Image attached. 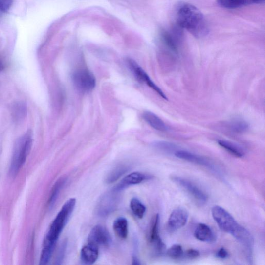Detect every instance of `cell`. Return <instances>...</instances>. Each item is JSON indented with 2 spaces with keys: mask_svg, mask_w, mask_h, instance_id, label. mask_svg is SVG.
<instances>
[{
  "mask_svg": "<svg viewBox=\"0 0 265 265\" xmlns=\"http://www.w3.org/2000/svg\"><path fill=\"white\" fill-rule=\"evenodd\" d=\"M265 0H218L219 5L228 9H235L253 4H262Z\"/></svg>",
  "mask_w": 265,
  "mask_h": 265,
  "instance_id": "cell-16",
  "label": "cell"
},
{
  "mask_svg": "<svg viewBox=\"0 0 265 265\" xmlns=\"http://www.w3.org/2000/svg\"><path fill=\"white\" fill-rule=\"evenodd\" d=\"M13 5V0H0V14H5Z\"/></svg>",
  "mask_w": 265,
  "mask_h": 265,
  "instance_id": "cell-28",
  "label": "cell"
},
{
  "mask_svg": "<svg viewBox=\"0 0 265 265\" xmlns=\"http://www.w3.org/2000/svg\"><path fill=\"white\" fill-rule=\"evenodd\" d=\"M98 247L89 244L83 247L81 251V259L85 265H92L98 258Z\"/></svg>",
  "mask_w": 265,
  "mask_h": 265,
  "instance_id": "cell-15",
  "label": "cell"
},
{
  "mask_svg": "<svg viewBox=\"0 0 265 265\" xmlns=\"http://www.w3.org/2000/svg\"><path fill=\"white\" fill-rule=\"evenodd\" d=\"M200 252L195 249H189L183 253V257L187 259H194L200 257Z\"/></svg>",
  "mask_w": 265,
  "mask_h": 265,
  "instance_id": "cell-31",
  "label": "cell"
},
{
  "mask_svg": "<svg viewBox=\"0 0 265 265\" xmlns=\"http://www.w3.org/2000/svg\"><path fill=\"white\" fill-rule=\"evenodd\" d=\"M175 155L176 157L186 161L204 166L213 170L215 169V166L208 159L189 151L177 150L175 152Z\"/></svg>",
  "mask_w": 265,
  "mask_h": 265,
  "instance_id": "cell-13",
  "label": "cell"
},
{
  "mask_svg": "<svg viewBox=\"0 0 265 265\" xmlns=\"http://www.w3.org/2000/svg\"><path fill=\"white\" fill-rule=\"evenodd\" d=\"M212 213L219 228L227 233L232 235L239 225L234 218L222 207H213Z\"/></svg>",
  "mask_w": 265,
  "mask_h": 265,
  "instance_id": "cell-4",
  "label": "cell"
},
{
  "mask_svg": "<svg viewBox=\"0 0 265 265\" xmlns=\"http://www.w3.org/2000/svg\"><path fill=\"white\" fill-rule=\"evenodd\" d=\"M152 146L154 148L164 152H172L176 149L174 143L165 141H155L152 142Z\"/></svg>",
  "mask_w": 265,
  "mask_h": 265,
  "instance_id": "cell-26",
  "label": "cell"
},
{
  "mask_svg": "<svg viewBox=\"0 0 265 265\" xmlns=\"http://www.w3.org/2000/svg\"><path fill=\"white\" fill-rule=\"evenodd\" d=\"M130 208L134 215L139 219L144 216L146 207L137 198H132L130 202Z\"/></svg>",
  "mask_w": 265,
  "mask_h": 265,
  "instance_id": "cell-25",
  "label": "cell"
},
{
  "mask_svg": "<svg viewBox=\"0 0 265 265\" xmlns=\"http://www.w3.org/2000/svg\"><path fill=\"white\" fill-rule=\"evenodd\" d=\"M72 79L77 89L84 92L93 90L96 84L95 76L88 70H76L73 73Z\"/></svg>",
  "mask_w": 265,
  "mask_h": 265,
  "instance_id": "cell-5",
  "label": "cell"
},
{
  "mask_svg": "<svg viewBox=\"0 0 265 265\" xmlns=\"http://www.w3.org/2000/svg\"><path fill=\"white\" fill-rule=\"evenodd\" d=\"M76 201L74 198L66 201L53 221L44 240L40 265H45L49 262L59 237L73 212Z\"/></svg>",
  "mask_w": 265,
  "mask_h": 265,
  "instance_id": "cell-1",
  "label": "cell"
},
{
  "mask_svg": "<svg viewBox=\"0 0 265 265\" xmlns=\"http://www.w3.org/2000/svg\"><path fill=\"white\" fill-rule=\"evenodd\" d=\"M219 146L222 147L231 154L238 158H241L245 155L244 149L237 143L225 140H218Z\"/></svg>",
  "mask_w": 265,
  "mask_h": 265,
  "instance_id": "cell-20",
  "label": "cell"
},
{
  "mask_svg": "<svg viewBox=\"0 0 265 265\" xmlns=\"http://www.w3.org/2000/svg\"><path fill=\"white\" fill-rule=\"evenodd\" d=\"M66 182L65 178H62L58 180L53 186L48 201V207L50 209L53 207L56 204L59 194L65 186Z\"/></svg>",
  "mask_w": 265,
  "mask_h": 265,
  "instance_id": "cell-23",
  "label": "cell"
},
{
  "mask_svg": "<svg viewBox=\"0 0 265 265\" xmlns=\"http://www.w3.org/2000/svg\"><path fill=\"white\" fill-rule=\"evenodd\" d=\"M188 218L189 214L186 210L183 208L176 209L169 218L168 227L173 231L178 230L186 225Z\"/></svg>",
  "mask_w": 265,
  "mask_h": 265,
  "instance_id": "cell-12",
  "label": "cell"
},
{
  "mask_svg": "<svg viewBox=\"0 0 265 265\" xmlns=\"http://www.w3.org/2000/svg\"><path fill=\"white\" fill-rule=\"evenodd\" d=\"M129 166L127 165L120 164L117 166L107 175L106 179V183L112 184L117 181L121 177L129 171Z\"/></svg>",
  "mask_w": 265,
  "mask_h": 265,
  "instance_id": "cell-22",
  "label": "cell"
},
{
  "mask_svg": "<svg viewBox=\"0 0 265 265\" xmlns=\"http://www.w3.org/2000/svg\"><path fill=\"white\" fill-rule=\"evenodd\" d=\"M4 69V66L1 60H0V72H1Z\"/></svg>",
  "mask_w": 265,
  "mask_h": 265,
  "instance_id": "cell-34",
  "label": "cell"
},
{
  "mask_svg": "<svg viewBox=\"0 0 265 265\" xmlns=\"http://www.w3.org/2000/svg\"><path fill=\"white\" fill-rule=\"evenodd\" d=\"M183 253L181 246L177 244L174 245L167 251L168 256L173 259H179L182 258Z\"/></svg>",
  "mask_w": 265,
  "mask_h": 265,
  "instance_id": "cell-27",
  "label": "cell"
},
{
  "mask_svg": "<svg viewBox=\"0 0 265 265\" xmlns=\"http://www.w3.org/2000/svg\"><path fill=\"white\" fill-rule=\"evenodd\" d=\"M114 230L117 235L121 239H126L128 235V222L126 218L119 217L113 224Z\"/></svg>",
  "mask_w": 265,
  "mask_h": 265,
  "instance_id": "cell-21",
  "label": "cell"
},
{
  "mask_svg": "<svg viewBox=\"0 0 265 265\" xmlns=\"http://www.w3.org/2000/svg\"><path fill=\"white\" fill-rule=\"evenodd\" d=\"M88 241L89 244L97 247H106L110 244L112 239L108 230L104 226L98 225L90 231Z\"/></svg>",
  "mask_w": 265,
  "mask_h": 265,
  "instance_id": "cell-9",
  "label": "cell"
},
{
  "mask_svg": "<svg viewBox=\"0 0 265 265\" xmlns=\"http://www.w3.org/2000/svg\"><path fill=\"white\" fill-rule=\"evenodd\" d=\"M216 256L218 258L224 259L228 257V253L225 248H221L217 252Z\"/></svg>",
  "mask_w": 265,
  "mask_h": 265,
  "instance_id": "cell-32",
  "label": "cell"
},
{
  "mask_svg": "<svg viewBox=\"0 0 265 265\" xmlns=\"http://www.w3.org/2000/svg\"><path fill=\"white\" fill-rule=\"evenodd\" d=\"M172 180L175 183L181 187L182 189L195 198L197 201L201 203H205L207 201V195L200 187L192 182L176 176L173 177Z\"/></svg>",
  "mask_w": 265,
  "mask_h": 265,
  "instance_id": "cell-10",
  "label": "cell"
},
{
  "mask_svg": "<svg viewBox=\"0 0 265 265\" xmlns=\"http://www.w3.org/2000/svg\"><path fill=\"white\" fill-rule=\"evenodd\" d=\"M161 39L164 45L174 53H178L177 43L174 37L167 31L161 33Z\"/></svg>",
  "mask_w": 265,
  "mask_h": 265,
  "instance_id": "cell-24",
  "label": "cell"
},
{
  "mask_svg": "<svg viewBox=\"0 0 265 265\" xmlns=\"http://www.w3.org/2000/svg\"><path fill=\"white\" fill-rule=\"evenodd\" d=\"M119 192L113 189L101 197L96 207V211L98 215L107 216L115 211L119 200Z\"/></svg>",
  "mask_w": 265,
  "mask_h": 265,
  "instance_id": "cell-6",
  "label": "cell"
},
{
  "mask_svg": "<svg viewBox=\"0 0 265 265\" xmlns=\"http://www.w3.org/2000/svg\"><path fill=\"white\" fill-rule=\"evenodd\" d=\"M143 119L153 128L156 130L164 132L169 130L164 121L157 115L150 111H145L142 115Z\"/></svg>",
  "mask_w": 265,
  "mask_h": 265,
  "instance_id": "cell-18",
  "label": "cell"
},
{
  "mask_svg": "<svg viewBox=\"0 0 265 265\" xmlns=\"http://www.w3.org/2000/svg\"><path fill=\"white\" fill-rule=\"evenodd\" d=\"M32 144V133L28 131L27 133L18 140L14 148L10 174L16 176L23 167L29 155Z\"/></svg>",
  "mask_w": 265,
  "mask_h": 265,
  "instance_id": "cell-3",
  "label": "cell"
},
{
  "mask_svg": "<svg viewBox=\"0 0 265 265\" xmlns=\"http://www.w3.org/2000/svg\"><path fill=\"white\" fill-rule=\"evenodd\" d=\"M160 216L157 214L152 219L149 233V241L154 253L157 256H162L166 252V246L159 234Z\"/></svg>",
  "mask_w": 265,
  "mask_h": 265,
  "instance_id": "cell-8",
  "label": "cell"
},
{
  "mask_svg": "<svg viewBox=\"0 0 265 265\" xmlns=\"http://www.w3.org/2000/svg\"><path fill=\"white\" fill-rule=\"evenodd\" d=\"M177 21L178 25L195 37L201 38L208 34V28L205 18L195 6L182 2L176 11Z\"/></svg>",
  "mask_w": 265,
  "mask_h": 265,
  "instance_id": "cell-2",
  "label": "cell"
},
{
  "mask_svg": "<svg viewBox=\"0 0 265 265\" xmlns=\"http://www.w3.org/2000/svg\"><path fill=\"white\" fill-rule=\"evenodd\" d=\"M231 235H233L243 246L246 248L248 253L250 254L251 255L254 244V240L249 232L245 228L239 225Z\"/></svg>",
  "mask_w": 265,
  "mask_h": 265,
  "instance_id": "cell-14",
  "label": "cell"
},
{
  "mask_svg": "<svg viewBox=\"0 0 265 265\" xmlns=\"http://www.w3.org/2000/svg\"><path fill=\"white\" fill-rule=\"evenodd\" d=\"M14 110V115L16 118H23L26 114V106L25 104H20L17 105Z\"/></svg>",
  "mask_w": 265,
  "mask_h": 265,
  "instance_id": "cell-29",
  "label": "cell"
},
{
  "mask_svg": "<svg viewBox=\"0 0 265 265\" xmlns=\"http://www.w3.org/2000/svg\"><path fill=\"white\" fill-rule=\"evenodd\" d=\"M227 127L232 133L238 135L245 133L249 128L248 123L245 120L240 119L231 120Z\"/></svg>",
  "mask_w": 265,
  "mask_h": 265,
  "instance_id": "cell-19",
  "label": "cell"
},
{
  "mask_svg": "<svg viewBox=\"0 0 265 265\" xmlns=\"http://www.w3.org/2000/svg\"><path fill=\"white\" fill-rule=\"evenodd\" d=\"M132 264L133 265H140V263L139 260L137 258V257H134L133 260H132Z\"/></svg>",
  "mask_w": 265,
  "mask_h": 265,
  "instance_id": "cell-33",
  "label": "cell"
},
{
  "mask_svg": "<svg viewBox=\"0 0 265 265\" xmlns=\"http://www.w3.org/2000/svg\"><path fill=\"white\" fill-rule=\"evenodd\" d=\"M66 245H67V244H66V241H64L58 252V256L56 260V264L60 265L62 264L65 256Z\"/></svg>",
  "mask_w": 265,
  "mask_h": 265,
  "instance_id": "cell-30",
  "label": "cell"
},
{
  "mask_svg": "<svg viewBox=\"0 0 265 265\" xmlns=\"http://www.w3.org/2000/svg\"><path fill=\"white\" fill-rule=\"evenodd\" d=\"M151 176L140 172H133L127 175L114 187V190L120 192L127 187L138 184L143 181L151 179Z\"/></svg>",
  "mask_w": 265,
  "mask_h": 265,
  "instance_id": "cell-11",
  "label": "cell"
},
{
  "mask_svg": "<svg viewBox=\"0 0 265 265\" xmlns=\"http://www.w3.org/2000/svg\"><path fill=\"white\" fill-rule=\"evenodd\" d=\"M128 64L129 68L139 82L147 84L165 100L168 101L167 96L165 95L160 88L152 81L148 74L135 61L128 59Z\"/></svg>",
  "mask_w": 265,
  "mask_h": 265,
  "instance_id": "cell-7",
  "label": "cell"
},
{
  "mask_svg": "<svg viewBox=\"0 0 265 265\" xmlns=\"http://www.w3.org/2000/svg\"><path fill=\"white\" fill-rule=\"evenodd\" d=\"M194 235L197 240L203 242H212L216 239V236L211 227L203 223L197 225Z\"/></svg>",
  "mask_w": 265,
  "mask_h": 265,
  "instance_id": "cell-17",
  "label": "cell"
}]
</instances>
